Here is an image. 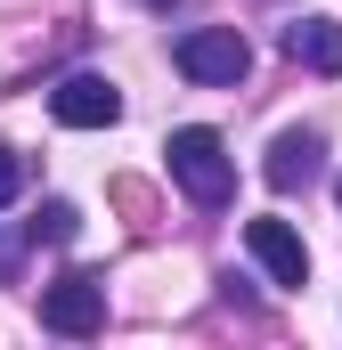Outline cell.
<instances>
[{
	"instance_id": "cell-1",
	"label": "cell",
	"mask_w": 342,
	"mask_h": 350,
	"mask_svg": "<svg viewBox=\"0 0 342 350\" xmlns=\"http://www.w3.org/2000/svg\"><path fill=\"white\" fill-rule=\"evenodd\" d=\"M171 179L196 196V204H228L237 196V163H228V147H220V131H204V122H187V131H171Z\"/></svg>"
},
{
	"instance_id": "cell-2",
	"label": "cell",
	"mask_w": 342,
	"mask_h": 350,
	"mask_svg": "<svg viewBox=\"0 0 342 350\" xmlns=\"http://www.w3.org/2000/svg\"><path fill=\"white\" fill-rule=\"evenodd\" d=\"M179 74L204 90H237L245 74H253V41L237 33V25H196V33H179Z\"/></svg>"
},
{
	"instance_id": "cell-3",
	"label": "cell",
	"mask_w": 342,
	"mask_h": 350,
	"mask_svg": "<svg viewBox=\"0 0 342 350\" xmlns=\"http://www.w3.org/2000/svg\"><path fill=\"white\" fill-rule=\"evenodd\" d=\"M41 326L49 334H66V342H90L98 326H106V285L98 277H57V285H41Z\"/></svg>"
},
{
	"instance_id": "cell-4",
	"label": "cell",
	"mask_w": 342,
	"mask_h": 350,
	"mask_svg": "<svg viewBox=\"0 0 342 350\" xmlns=\"http://www.w3.org/2000/svg\"><path fill=\"white\" fill-rule=\"evenodd\" d=\"M49 114L66 131H106V122H122V90L106 82V74H66V82L49 90Z\"/></svg>"
},
{
	"instance_id": "cell-5",
	"label": "cell",
	"mask_w": 342,
	"mask_h": 350,
	"mask_svg": "<svg viewBox=\"0 0 342 350\" xmlns=\"http://www.w3.org/2000/svg\"><path fill=\"white\" fill-rule=\"evenodd\" d=\"M318 172H326V139H318V131H277L269 155H261V179H269L277 196H302Z\"/></svg>"
},
{
	"instance_id": "cell-6",
	"label": "cell",
	"mask_w": 342,
	"mask_h": 350,
	"mask_svg": "<svg viewBox=\"0 0 342 350\" xmlns=\"http://www.w3.org/2000/svg\"><path fill=\"white\" fill-rule=\"evenodd\" d=\"M245 253L269 269V285H302V277H310V245H302L285 220H245Z\"/></svg>"
},
{
	"instance_id": "cell-7",
	"label": "cell",
	"mask_w": 342,
	"mask_h": 350,
	"mask_svg": "<svg viewBox=\"0 0 342 350\" xmlns=\"http://www.w3.org/2000/svg\"><path fill=\"white\" fill-rule=\"evenodd\" d=\"M285 57L310 74H342V25L334 16H293L285 25Z\"/></svg>"
},
{
	"instance_id": "cell-8",
	"label": "cell",
	"mask_w": 342,
	"mask_h": 350,
	"mask_svg": "<svg viewBox=\"0 0 342 350\" xmlns=\"http://www.w3.org/2000/svg\"><path fill=\"white\" fill-rule=\"evenodd\" d=\"M74 228H82V212H74V204H41V220H33V237H41V245H74Z\"/></svg>"
},
{
	"instance_id": "cell-9",
	"label": "cell",
	"mask_w": 342,
	"mask_h": 350,
	"mask_svg": "<svg viewBox=\"0 0 342 350\" xmlns=\"http://www.w3.org/2000/svg\"><path fill=\"white\" fill-rule=\"evenodd\" d=\"M16 196H25V155H8V147H0V212H8Z\"/></svg>"
},
{
	"instance_id": "cell-10",
	"label": "cell",
	"mask_w": 342,
	"mask_h": 350,
	"mask_svg": "<svg viewBox=\"0 0 342 350\" xmlns=\"http://www.w3.org/2000/svg\"><path fill=\"white\" fill-rule=\"evenodd\" d=\"M147 8H179V0H147Z\"/></svg>"
},
{
	"instance_id": "cell-11",
	"label": "cell",
	"mask_w": 342,
	"mask_h": 350,
	"mask_svg": "<svg viewBox=\"0 0 342 350\" xmlns=\"http://www.w3.org/2000/svg\"><path fill=\"white\" fill-rule=\"evenodd\" d=\"M334 196H342V179H334Z\"/></svg>"
}]
</instances>
